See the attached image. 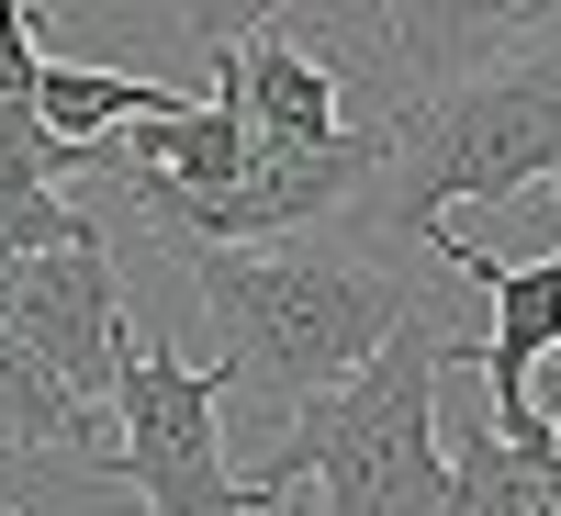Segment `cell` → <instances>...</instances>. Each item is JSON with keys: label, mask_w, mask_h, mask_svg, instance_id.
Here are the masks:
<instances>
[{"label": "cell", "mask_w": 561, "mask_h": 516, "mask_svg": "<svg viewBox=\"0 0 561 516\" xmlns=\"http://www.w3.org/2000/svg\"><path fill=\"white\" fill-rule=\"evenodd\" d=\"M427 259L449 270V280H472V293H494V325H483V415H494V427H517V415H528V382H539V370H550V348H561V248L550 259H483L472 237H460V225H438V237H427Z\"/></svg>", "instance_id": "cell-7"}, {"label": "cell", "mask_w": 561, "mask_h": 516, "mask_svg": "<svg viewBox=\"0 0 561 516\" xmlns=\"http://www.w3.org/2000/svg\"><path fill=\"white\" fill-rule=\"evenodd\" d=\"M528 415H539V427H550V449H561V359H550L539 382H528Z\"/></svg>", "instance_id": "cell-10"}, {"label": "cell", "mask_w": 561, "mask_h": 516, "mask_svg": "<svg viewBox=\"0 0 561 516\" xmlns=\"http://www.w3.org/2000/svg\"><path fill=\"white\" fill-rule=\"evenodd\" d=\"M438 370H449V337H438V314H415L359 382H337L304 415H280L248 494L280 505V494L314 483L325 516H460L449 449H438Z\"/></svg>", "instance_id": "cell-3"}, {"label": "cell", "mask_w": 561, "mask_h": 516, "mask_svg": "<svg viewBox=\"0 0 561 516\" xmlns=\"http://www.w3.org/2000/svg\"><path fill=\"white\" fill-rule=\"evenodd\" d=\"M102 438H113V415H102V404H79V393H68L23 337H0V449L68 460V472L90 483V472H102Z\"/></svg>", "instance_id": "cell-9"}, {"label": "cell", "mask_w": 561, "mask_h": 516, "mask_svg": "<svg viewBox=\"0 0 561 516\" xmlns=\"http://www.w3.org/2000/svg\"><path fill=\"white\" fill-rule=\"evenodd\" d=\"M0 337H23L79 404H113V370L135 348L124 280H113V237L57 248V259H12V280H0Z\"/></svg>", "instance_id": "cell-5"}, {"label": "cell", "mask_w": 561, "mask_h": 516, "mask_svg": "<svg viewBox=\"0 0 561 516\" xmlns=\"http://www.w3.org/2000/svg\"><path fill=\"white\" fill-rule=\"evenodd\" d=\"M0 516H12V505H0Z\"/></svg>", "instance_id": "cell-11"}, {"label": "cell", "mask_w": 561, "mask_h": 516, "mask_svg": "<svg viewBox=\"0 0 561 516\" xmlns=\"http://www.w3.org/2000/svg\"><path fill=\"white\" fill-rule=\"evenodd\" d=\"M214 90L237 102L248 147H280V158H337L348 147V79L304 57L280 23H214Z\"/></svg>", "instance_id": "cell-6"}, {"label": "cell", "mask_w": 561, "mask_h": 516, "mask_svg": "<svg viewBox=\"0 0 561 516\" xmlns=\"http://www.w3.org/2000/svg\"><path fill=\"white\" fill-rule=\"evenodd\" d=\"M180 270H192V293L214 314V382L225 393H259L270 427L304 415V404H325L337 382H359V370L415 325L404 270L382 248H348V237L203 248Z\"/></svg>", "instance_id": "cell-2"}, {"label": "cell", "mask_w": 561, "mask_h": 516, "mask_svg": "<svg viewBox=\"0 0 561 516\" xmlns=\"http://www.w3.org/2000/svg\"><path fill=\"white\" fill-rule=\"evenodd\" d=\"M113 449H102V494H135L147 516H270L248 472H225V382L192 370L169 337H135L113 370Z\"/></svg>", "instance_id": "cell-4"}, {"label": "cell", "mask_w": 561, "mask_h": 516, "mask_svg": "<svg viewBox=\"0 0 561 516\" xmlns=\"http://www.w3.org/2000/svg\"><path fill=\"white\" fill-rule=\"evenodd\" d=\"M460 516H561V449L539 415L494 427V415H460V460H449Z\"/></svg>", "instance_id": "cell-8"}, {"label": "cell", "mask_w": 561, "mask_h": 516, "mask_svg": "<svg viewBox=\"0 0 561 516\" xmlns=\"http://www.w3.org/2000/svg\"><path fill=\"white\" fill-rule=\"evenodd\" d=\"M359 135L370 180L348 225H370V248H427L438 225H460V203H517L539 180L561 192V12H505L472 57L415 79Z\"/></svg>", "instance_id": "cell-1"}]
</instances>
